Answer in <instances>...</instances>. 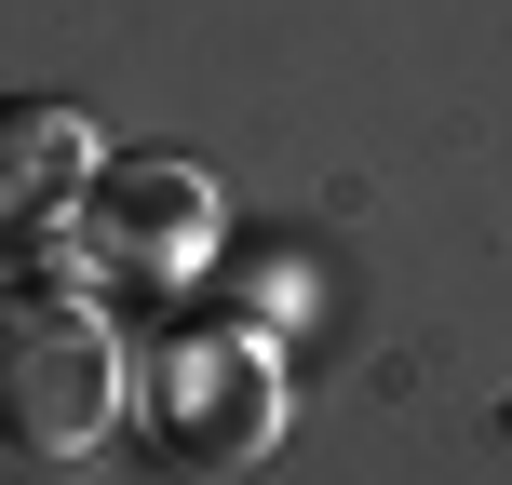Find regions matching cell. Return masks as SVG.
<instances>
[{"instance_id": "cell-1", "label": "cell", "mask_w": 512, "mask_h": 485, "mask_svg": "<svg viewBox=\"0 0 512 485\" xmlns=\"http://www.w3.org/2000/svg\"><path fill=\"white\" fill-rule=\"evenodd\" d=\"M135 405L122 337L81 297H0V459L27 472H81Z\"/></svg>"}, {"instance_id": "cell-2", "label": "cell", "mask_w": 512, "mask_h": 485, "mask_svg": "<svg viewBox=\"0 0 512 485\" xmlns=\"http://www.w3.org/2000/svg\"><path fill=\"white\" fill-rule=\"evenodd\" d=\"M135 418H149V445L176 472H243V459H270V432H283V364H270V337H243V324H189V337L149 351Z\"/></svg>"}, {"instance_id": "cell-3", "label": "cell", "mask_w": 512, "mask_h": 485, "mask_svg": "<svg viewBox=\"0 0 512 485\" xmlns=\"http://www.w3.org/2000/svg\"><path fill=\"white\" fill-rule=\"evenodd\" d=\"M68 216L108 270H203V243H216V189L189 162H108Z\"/></svg>"}, {"instance_id": "cell-4", "label": "cell", "mask_w": 512, "mask_h": 485, "mask_svg": "<svg viewBox=\"0 0 512 485\" xmlns=\"http://www.w3.org/2000/svg\"><path fill=\"white\" fill-rule=\"evenodd\" d=\"M95 176H108V149H95V122L68 95H14L0 108V216H68Z\"/></svg>"}]
</instances>
